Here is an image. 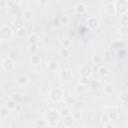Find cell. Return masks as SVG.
<instances>
[{
    "label": "cell",
    "mask_w": 128,
    "mask_h": 128,
    "mask_svg": "<svg viewBox=\"0 0 128 128\" xmlns=\"http://www.w3.org/2000/svg\"><path fill=\"white\" fill-rule=\"evenodd\" d=\"M44 117H45V121H46L47 125H49L50 127H55V126H57V124H58V122H59V117H60V115H59V113H57L55 110L51 109V110H49V111L44 115Z\"/></svg>",
    "instance_id": "obj_1"
},
{
    "label": "cell",
    "mask_w": 128,
    "mask_h": 128,
    "mask_svg": "<svg viewBox=\"0 0 128 128\" xmlns=\"http://www.w3.org/2000/svg\"><path fill=\"white\" fill-rule=\"evenodd\" d=\"M49 98H50V100L52 102L58 103L61 100H63V98H64V91L61 88H58V87L52 88L49 91Z\"/></svg>",
    "instance_id": "obj_2"
},
{
    "label": "cell",
    "mask_w": 128,
    "mask_h": 128,
    "mask_svg": "<svg viewBox=\"0 0 128 128\" xmlns=\"http://www.w3.org/2000/svg\"><path fill=\"white\" fill-rule=\"evenodd\" d=\"M13 37V30L10 26H0V39L2 42L10 41Z\"/></svg>",
    "instance_id": "obj_3"
},
{
    "label": "cell",
    "mask_w": 128,
    "mask_h": 128,
    "mask_svg": "<svg viewBox=\"0 0 128 128\" xmlns=\"http://www.w3.org/2000/svg\"><path fill=\"white\" fill-rule=\"evenodd\" d=\"M114 5H115L116 13L119 14L120 16L127 13V11H128V1L127 0H116V1H114Z\"/></svg>",
    "instance_id": "obj_4"
},
{
    "label": "cell",
    "mask_w": 128,
    "mask_h": 128,
    "mask_svg": "<svg viewBox=\"0 0 128 128\" xmlns=\"http://www.w3.org/2000/svg\"><path fill=\"white\" fill-rule=\"evenodd\" d=\"M59 79L60 81L64 82V83H69L72 81L73 79V75L71 70L69 69H61L59 72Z\"/></svg>",
    "instance_id": "obj_5"
},
{
    "label": "cell",
    "mask_w": 128,
    "mask_h": 128,
    "mask_svg": "<svg viewBox=\"0 0 128 128\" xmlns=\"http://www.w3.org/2000/svg\"><path fill=\"white\" fill-rule=\"evenodd\" d=\"M79 73H80V76L89 78L92 75V67L88 64H82L79 67Z\"/></svg>",
    "instance_id": "obj_6"
},
{
    "label": "cell",
    "mask_w": 128,
    "mask_h": 128,
    "mask_svg": "<svg viewBox=\"0 0 128 128\" xmlns=\"http://www.w3.org/2000/svg\"><path fill=\"white\" fill-rule=\"evenodd\" d=\"M86 24H87V26H88L89 29H91V30H95V29H97V28L99 27L100 22H99V19H98L97 17L90 16V17L87 18V20H86Z\"/></svg>",
    "instance_id": "obj_7"
},
{
    "label": "cell",
    "mask_w": 128,
    "mask_h": 128,
    "mask_svg": "<svg viewBox=\"0 0 128 128\" xmlns=\"http://www.w3.org/2000/svg\"><path fill=\"white\" fill-rule=\"evenodd\" d=\"M1 66H2V68H3L5 71H11V70L14 68L15 64H14V61H13L12 58L7 57V58H4V59L2 60Z\"/></svg>",
    "instance_id": "obj_8"
},
{
    "label": "cell",
    "mask_w": 128,
    "mask_h": 128,
    "mask_svg": "<svg viewBox=\"0 0 128 128\" xmlns=\"http://www.w3.org/2000/svg\"><path fill=\"white\" fill-rule=\"evenodd\" d=\"M16 82L20 86H25V85H27L29 83V77L26 74H20V75L17 76Z\"/></svg>",
    "instance_id": "obj_9"
},
{
    "label": "cell",
    "mask_w": 128,
    "mask_h": 128,
    "mask_svg": "<svg viewBox=\"0 0 128 128\" xmlns=\"http://www.w3.org/2000/svg\"><path fill=\"white\" fill-rule=\"evenodd\" d=\"M104 11L108 15H115L116 14V10H115L114 2H108V3H106L105 6H104Z\"/></svg>",
    "instance_id": "obj_10"
},
{
    "label": "cell",
    "mask_w": 128,
    "mask_h": 128,
    "mask_svg": "<svg viewBox=\"0 0 128 128\" xmlns=\"http://www.w3.org/2000/svg\"><path fill=\"white\" fill-rule=\"evenodd\" d=\"M22 4V1L20 0H8L6 1V6L11 8V9H16V8H19Z\"/></svg>",
    "instance_id": "obj_11"
},
{
    "label": "cell",
    "mask_w": 128,
    "mask_h": 128,
    "mask_svg": "<svg viewBox=\"0 0 128 128\" xmlns=\"http://www.w3.org/2000/svg\"><path fill=\"white\" fill-rule=\"evenodd\" d=\"M38 40H39V38H38V35L36 33L30 34L28 36V38H27V42H28L29 45H37Z\"/></svg>",
    "instance_id": "obj_12"
},
{
    "label": "cell",
    "mask_w": 128,
    "mask_h": 128,
    "mask_svg": "<svg viewBox=\"0 0 128 128\" xmlns=\"http://www.w3.org/2000/svg\"><path fill=\"white\" fill-rule=\"evenodd\" d=\"M74 9H75V12L77 13V14H83L85 11H86V6H85V4L84 3H77L76 5H75V7H74Z\"/></svg>",
    "instance_id": "obj_13"
},
{
    "label": "cell",
    "mask_w": 128,
    "mask_h": 128,
    "mask_svg": "<svg viewBox=\"0 0 128 128\" xmlns=\"http://www.w3.org/2000/svg\"><path fill=\"white\" fill-rule=\"evenodd\" d=\"M74 123V119L72 118V116H67V117H64L63 118V127H71Z\"/></svg>",
    "instance_id": "obj_14"
},
{
    "label": "cell",
    "mask_w": 128,
    "mask_h": 128,
    "mask_svg": "<svg viewBox=\"0 0 128 128\" xmlns=\"http://www.w3.org/2000/svg\"><path fill=\"white\" fill-rule=\"evenodd\" d=\"M22 16L25 20H32L33 17H34V13L32 12V10L30 9H25L22 13Z\"/></svg>",
    "instance_id": "obj_15"
},
{
    "label": "cell",
    "mask_w": 128,
    "mask_h": 128,
    "mask_svg": "<svg viewBox=\"0 0 128 128\" xmlns=\"http://www.w3.org/2000/svg\"><path fill=\"white\" fill-rule=\"evenodd\" d=\"M103 91H104V93H105L106 95H110V94H112L113 91H114V86H113L112 84H110V83L104 84V85H103Z\"/></svg>",
    "instance_id": "obj_16"
},
{
    "label": "cell",
    "mask_w": 128,
    "mask_h": 128,
    "mask_svg": "<svg viewBox=\"0 0 128 128\" xmlns=\"http://www.w3.org/2000/svg\"><path fill=\"white\" fill-rule=\"evenodd\" d=\"M13 26L16 28V30L23 28L24 27V21H23V19L22 18H16L13 21Z\"/></svg>",
    "instance_id": "obj_17"
},
{
    "label": "cell",
    "mask_w": 128,
    "mask_h": 128,
    "mask_svg": "<svg viewBox=\"0 0 128 128\" xmlns=\"http://www.w3.org/2000/svg\"><path fill=\"white\" fill-rule=\"evenodd\" d=\"M59 54H60V56L63 57V58H69V57L71 56V51H70L69 48H64V47H63V48L60 49Z\"/></svg>",
    "instance_id": "obj_18"
},
{
    "label": "cell",
    "mask_w": 128,
    "mask_h": 128,
    "mask_svg": "<svg viewBox=\"0 0 128 128\" xmlns=\"http://www.w3.org/2000/svg\"><path fill=\"white\" fill-rule=\"evenodd\" d=\"M10 97H11V100L15 101L16 103H20V102L23 100L24 95H23L22 93H14V94H12Z\"/></svg>",
    "instance_id": "obj_19"
},
{
    "label": "cell",
    "mask_w": 128,
    "mask_h": 128,
    "mask_svg": "<svg viewBox=\"0 0 128 128\" xmlns=\"http://www.w3.org/2000/svg\"><path fill=\"white\" fill-rule=\"evenodd\" d=\"M64 102H65V104L67 106H71V105L76 103V98L74 96H72V95H68V96H66L64 98Z\"/></svg>",
    "instance_id": "obj_20"
},
{
    "label": "cell",
    "mask_w": 128,
    "mask_h": 128,
    "mask_svg": "<svg viewBox=\"0 0 128 128\" xmlns=\"http://www.w3.org/2000/svg\"><path fill=\"white\" fill-rule=\"evenodd\" d=\"M108 73H109V70L106 66H100L98 68V75L100 77H106L108 75Z\"/></svg>",
    "instance_id": "obj_21"
},
{
    "label": "cell",
    "mask_w": 128,
    "mask_h": 128,
    "mask_svg": "<svg viewBox=\"0 0 128 128\" xmlns=\"http://www.w3.org/2000/svg\"><path fill=\"white\" fill-rule=\"evenodd\" d=\"M59 115L61 117H67V116H70L71 115V110L68 108V107H62L59 111Z\"/></svg>",
    "instance_id": "obj_22"
},
{
    "label": "cell",
    "mask_w": 128,
    "mask_h": 128,
    "mask_svg": "<svg viewBox=\"0 0 128 128\" xmlns=\"http://www.w3.org/2000/svg\"><path fill=\"white\" fill-rule=\"evenodd\" d=\"M108 115V118L110 120V122H114V121H117L118 118H119V114L116 112V111H110L107 113Z\"/></svg>",
    "instance_id": "obj_23"
},
{
    "label": "cell",
    "mask_w": 128,
    "mask_h": 128,
    "mask_svg": "<svg viewBox=\"0 0 128 128\" xmlns=\"http://www.w3.org/2000/svg\"><path fill=\"white\" fill-rule=\"evenodd\" d=\"M59 23L62 25H68L70 23V16L68 15H62L59 17Z\"/></svg>",
    "instance_id": "obj_24"
},
{
    "label": "cell",
    "mask_w": 128,
    "mask_h": 128,
    "mask_svg": "<svg viewBox=\"0 0 128 128\" xmlns=\"http://www.w3.org/2000/svg\"><path fill=\"white\" fill-rule=\"evenodd\" d=\"M47 68L49 71H56L58 69V63L56 61H49L47 63Z\"/></svg>",
    "instance_id": "obj_25"
},
{
    "label": "cell",
    "mask_w": 128,
    "mask_h": 128,
    "mask_svg": "<svg viewBox=\"0 0 128 128\" xmlns=\"http://www.w3.org/2000/svg\"><path fill=\"white\" fill-rule=\"evenodd\" d=\"M10 113H11V110L6 105H4V106L1 107V109H0V115L2 117H7V116L10 115Z\"/></svg>",
    "instance_id": "obj_26"
},
{
    "label": "cell",
    "mask_w": 128,
    "mask_h": 128,
    "mask_svg": "<svg viewBox=\"0 0 128 128\" xmlns=\"http://www.w3.org/2000/svg\"><path fill=\"white\" fill-rule=\"evenodd\" d=\"M119 100L122 103H126L127 102V100H128V93H127L126 90H123V91L120 92V94H119Z\"/></svg>",
    "instance_id": "obj_27"
},
{
    "label": "cell",
    "mask_w": 128,
    "mask_h": 128,
    "mask_svg": "<svg viewBox=\"0 0 128 128\" xmlns=\"http://www.w3.org/2000/svg\"><path fill=\"white\" fill-rule=\"evenodd\" d=\"M119 21H120V26H128V15L127 13L126 14H123L120 16L119 18Z\"/></svg>",
    "instance_id": "obj_28"
},
{
    "label": "cell",
    "mask_w": 128,
    "mask_h": 128,
    "mask_svg": "<svg viewBox=\"0 0 128 128\" xmlns=\"http://www.w3.org/2000/svg\"><path fill=\"white\" fill-rule=\"evenodd\" d=\"M31 63L33 65H39L41 63V57L38 54H34L31 56Z\"/></svg>",
    "instance_id": "obj_29"
},
{
    "label": "cell",
    "mask_w": 128,
    "mask_h": 128,
    "mask_svg": "<svg viewBox=\"0 0 128 128\" xmlns=\"http://www.w3.org/2000/svg\"><path fill=\"white\" fill-rule=\"evenodd\" d=\"M71 116H72V118L74 119V121H79V120L82 119V116H83V115H82V112H81V111L76 110V111L72 112Z\"/></svg>",
    "instance_id": "obj_30"
},
{
    "label": "cell",
    "mask_w": 128,
    "mask_h": 128,
    "mask_svg": "<svg viewBox=\"0 0 128 128\" xmlns=\"http://www.w3.org/2000/svg\"><path fill=\"white\" fill-rule=\"evenodd\" d=\"M26 34H27V29H26L25 27H23V28H21V29H18V30L16 31V35H17L19 38H24V37L26 36Z\"/></svg>",
    "instance_id": "obj_31"
},
{
    "label": "cell",
    "mask_w": 128,
    "mask_h": 128,
    "mask_svg": "<svg viewBox=\"0 0 128 128\" xmlns=\"http://www.w3.org/2000/svg\"><path fill=\"white\" fill-rule=\"evenodd\" d=\"M78 82H79V84L82 85V86H86V85H88V84L90 83L89 78H87V77H83V76H80V77L78 78Z\"/></svg>",
    "instance_id": "obj_32"
},
{
    "label": "cell",
    "mask_w": 128,
    "mask_h": 128,
    "mask_svg": "<svg viewBox=\"0 0 128 128\" xmlns=\"http://www.w3.org/2000/svg\"><path fill=\"white\" fill-rule=\"evenodd\" d=\"M90 86H91V88H93V89H98V88H100V86H101V82H100V80H98V79H94V80H92V81L90 82Z\"/></svg>",
    "instance_id": "obj_33"
},
{
    "label": "cell",
    "mask_w": 128,
    "mask_h": 128,
    "mask_svg": "<svg viewBox=\"0 0 128 128\" xmlns=\"http://www.w3.org/2000/svg\"><path fill=\"white\" fill-rule=\"evenodd\" d=\"M61 43L63 45L64 48H68L70 45H71V40L68 38V37H64L62 40H61Z\"/></svg>",
    "instance_id": "obj_34"
},
{
    "label": "cell",
    "mask_w": 128,
    "mask_h": 128,
    "mask_svg": "<svg viewBox=\"0 0 128 128\" xmlns=\"http://www.w3.org/2000/svg\"><path fill=\"white\" fill-rule=\"evenodd\" d=\"M28 51H29V53H30L31 55L37 54V52H38V46H37V45H29Z\"/></svg>",
    "instance_id": "obj_35"
},
{
    "label": "cell",
    "mask_w": 128,
    "mask_h": 128,
    "mask_svg": "<svg viewBox=\"0 0 128 128\" xmlns=\"http://www.w3.org/2000/svg\"><path fill=\"white\" fill-rule=\"evenodd\" d=\"M84 87H85V86H82V85H80V84L76 85V86H75V88H74V90H75L76 94H78V95L82 94V93L84 92V90H85V88H84Z\"/></svg>",
    "instance_id": "obj_36"
},
{
    "label": "cell",
    "mask_w": 128,
    "mask_h": 128,
    "mask_svg": "<svg viewBox=\"0 0 128 128\" xmlns=\"http://www.w3.org/2000/svg\"><path fill=\"white\" fill-rule=\"evenodd\" d=\"M5 105H6L10 110H14V109H15V107H16V105H17V103H16L15 101H13V100H11V99H10V100H8V101H7V103H6Z\"/></svg>",
    "instance_id": "obj_37"
},
{
    "label": "cell",
    "mask_w": 128,
    "mask_h": 128,
    "mask_svg": "<svg viewBox=\"0 0 128 128\" xmlns=\"http://www.w3.org/2000/svg\"><path fill=\"white\" fill-rule=\"evenodd\" d=\"M119 32L121 35L123 36H127L128 35V26H120L119 28Z\"/></svg>",
    "instance_id": "obj_38"
},
{
    "label": "cell",
    "mask_w": 128,
    "mask_h": 128,
    "mask_svg": "<svg viewBox=\"0 0 128 128\" xmlns=\"http://www.w3.org/2000/svg\"><path fill=\"white\" fill-rule=\"evenodd\" d=\"M101 123H102V125H103V126H104V125H106V124H108V123H110V120H109V118H108L107 113L102 115V117H101Z\"/></svg>",
    "instance_id": "obj_39"
},
{
    "label": "cell",
    "mask_w": 128,
    "mask_h": 128,
    "mask_svg": "<svg viewBox=\"0 0 128 128\" xmlns=\"http://www.w3.org/2000/svg\"><path fill=\"white\" fill-rule=\"evenodd\" d=\"M35 124H36V126H37L38 128H41V127H43V126L47 125V123H46L45 119H39V120H36Z\"/></svg>",
    "instance_id": "obj_40"
},
{
    "label": "cell",
    "mask_w": 128,
    "mask_h": 128,
    "mask_svg": "<svg viewBox=\"0 0 128 128\" xmlns=\"http://www.w3.org/2000/svg\"><path fill=\"white\" fill-rule=\"evenodd\" d=\"M92 61H93V63L98 64V63H100L102 61V56H100V55H94L92 57Z\"/></svg>",
    "instance_id": "obj_41"
},
{
    "label": "cell",
    "mask_w": 128,
    "mask_h": 128,
    "mask_svg": "<svg viewBox=\"0 0 128 128\" xmlns=\"http://www.w3.org/2000/svg\"><path fill=\"white\" fill-rule=\"evenodd\" d=\"M51 109H52V108H50L49 106H47V105H44V106H42V107H41V109H40V112H41L43 115H45V114H46V113H47L49 110H51Z\"/></svg>",
    "instance_id": "obj_42"
},
{
    "label": "cell",
    "mask_w": 128,
    "mask_h": 128,
    "mask_svg": "<svg viewBox=\"0 0 128 128\" xmlns=\"http://www.w3.org/2000/svg\"><path fill=\"white\" fill-rule=\"evenodd\" d=\"M104 128H116V126L114 124H112V122H110V123L104 125Z\"/></svg>",
    "instance_id": "obj_43"
},
{
    "label": "cell",
    "mask_w": 128,
    "mask_h": 128,
    "mask_svg": "<svg viewBox=\"0 0 128 128\" xmlns=\"http://www.w3.org/2000/svg\"><path fill=\"white\" fill-rule=\"evenodd\" d=\"M14 110H16V112H19V111L21 110V105H20V103H17V105H16V107H15Z\"/></svg>",
    "instance_id": "obj_44"
},
{
    "label": "cell",
    "mask_w": 128,
    "mask_h": 128,
    "mask_svg": "<svg viewBox=\"0 0 128 128\" xmlns=\"http://www.w3.org/2000/svg\"><path fill=\"white\" fill-rule=\"evenodd\" d=\"M6 6V1L5 0H0V8Z\"/></svg>",
    "instance_id": "obj_45"
},
{
    "label": "cell",
    "mask_w": 128,
    "mask_h": 128,
    "mask_svg": "<svg viewBox=\"0 0 128 128\" xmlns=\"http://www.w3.org/2000/svg\"><path fill=\"white\" fill-rule=\"evenodd\" d=\"M54 23H55V25L58 26V25H59V24H58V23H59V20H54Z\"/></svg>",
    "instance_id": "obj_46"
},
{
    "label": "cell",
    "mask_w": 128,
    "mask_h": 128,
    "mask_svg": "<svg viewBox=\"0 0 128 128\" xmlns=\"http://www.w3.org/2000/svg\"><path fill=\"white\" fill-rule=\"evenodd\" d=\"M41 128H52V127H50L49 125H45V126H43V127H41Z\"/></svg>",
    "instance_id": "obj_47"
},
{
    "label": "cell",
    "mask_w": 128,
    "mask_h": 128,
    "mask_svg": "<svg viewBox=\"0 0 128 128\" xmlns=\"http://www.w3.org/2000/svg\"><path fill=\"white\" fill-rule=\"evenodd\" d=\"M1 43H2V41H1V39H0V44H1Z\"/></svg>",
    "instance_id": "obj_48"
},
{
    "label": "cell",
    "mask_w": 128,
    "mask_h": 128,
    "mask_svg": "<svg viewBox=\"0 0 128 128\" xmlns=\"http://www.w3.org/2000/svg\"><path fill=\"white\" fill-rule=\"evenodd\" d=\"M63 128H69V127H63Z\"/></svg>",
    "instance_id": "obj_49"
}]
</instances>
